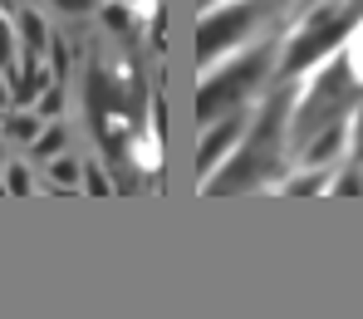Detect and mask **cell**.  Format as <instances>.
Instances as JSON below:
<instances>
[{
	"label": "cell",
	"instance_id": "cell-20",
	"mask_svg": "<svg viewBox=\"0 0 363 319\" xmlns=\"http://www.w3.org/2000/svg\"><path fill=\"white\" fill-rule=\"evenodd\" d=\"M0 172H5V147H0Z\"/></svg>",
	"mask_w": 363,
	"mask_h": 319
},
{
	"label": "cell",
	"instance_id": "cell-14",
	"mask_svg": "<svg viewBox=\"0 0 363 319\" xmlns=\"http://www.w3.org/2000/svg\"><path fill=\"white\" fill-rule=\"evenodd\" d=\"M0 177H5V191H15V196H25V191L35 187V177L25 172V162H10V167H5Z\"/></svg>",
	"mask_w": 363,
	"mask_h": 319
},
{
	"label": "cell",
	"instance_id": "cell-4",
	"mask_svg": "<svg viewBox=\"0 0 363 319\" xmlns=\"http://www.w3.org/2000/svg\"><path fill=\"white\" fill-rule=\"evenodd\" d=\"M349 30H354V10H339V5H334V10H319V15L304 25L300 35L290 40V50H285V60L275 64V74L290 84L300 69H309L314 60H324L329 50H339Z\"/></svg>",
	"mask_w": 363,
	"mask_h": 319
},
{
	"label": "cell",
	"instance_id": "cell-21",
	"mask_svg": "<svg viewBox=\"0 0 363 319\" xmlns=\"http://www.w3.org/2000/svg\"><path fill=\"white\" fill-rule=\"evenodd\" d=\"M123 5H133V0H123Z\"/></svg>",
	"mask_w": 363,
	"mask_h": 319
},
{
	"label": "cell",
	"instance_id": "cell-6",
	"mask_svg": "<svg viewBox=\"0 0 363 319\" xmlns=\"http://www.w3.org/2000/svg\"><path fill=\"white\" fill-rule=\"evenodd\" d=\"M245 128H250V123H245V113H226V118H221V128L206 123V138H201V157H196V167H201V182L216 172V162H221V157H231V142L241 138Z\"/></svg>",
	"mask_w": 363,
	"mask_h": 319
},
{
	"label": "cell",
	"instance_id": "cell-12",
	"mask_svg": "<svg viewBox=\"0 0 363 319\" xmlns=\"http://www.w3.org/2000/svg\"><path fill=\"white\" fill-rule=\"evenodd\" d=\"M15 50H20V40H15V25L0 15V69H15Z\"/></svg>",
	"mask_w": 363,
	"mask_h": 319
},
{
	"label": "cell",
	"instance_id": "cell-15",
	"mask_svg": "<svg viewBox=\"0 0 363 319\" xmlns=\"http://www.w3.org/2000/svg\"><path fill=\"white\" fill-rule=\"evenodd\" d=\"M334 191H339V196H359V191H363V172H359V167H349L344 177H334Z\"/></svg>",
	"mask_w": 363,
	"mask_h": 319
},
{
	"label": "cell",
	"instance_id": "cell-11",
	"mask_svg": "<svg viewBox=\"0 0 363 319\" xmlns=\"http://www.w3.org/2000/svg\"><path fill=\"white\" fill-rule=\"evenodd\" d=\"M5 133H10L15 142L30 147V142L40 138V113H20V108H10V113H5Z\"/></svg>",
	"mask_w": 363,
	"mask_h": 319
},
{
	"label": "cell",
	"instance_id": "cell-13",
	"mask_svg": "<svg viewBox=\"0 0 363 319\" xmlns=\"http://www.w3.org/2000/svg\"><path fill=\"white\" fill-rule=\"evenodd\" d=\"M60 108H64V89H60V84H50V89L35 99V113H40V118H60Z\"/></svg>",
	"mask_w": 363,
	"mask_h": 319
},
{
	"label": "cell",
	"instance_id": "cell-7",
	"mask_svg": "<svg viewBox=\"0 0 363 319\" xmlns=\"http://www.w3.org/2000/svg\"><path fill=\"white\" fill-rule=\"evenodd\" d=\"M5 79H10V103H15V108H30V103L50 89V74L35 60L25 64V74H20V69H5Z\"/></svg>",
	"mask_w": 363,
	"mask_h": 319
},
{
	"label": "cell",
	"instance_id": "cell-2",
	"mask_svg": "<svg viewBox=\"0 0 363 319\" xmlns=\"http://www.w3.org/2000/svg\"><path fill=\"white\" fill-rule=\"evenodd\" d=\"M270 64H275V45H255L236 64H226L221 74H206L201 89H196V118H201V128L226 118V113H241V103L265 84Z\"/></svg>",
	"mask_w": 363,
	"mask_h": 319
},
{
	"label": "cell",
	"instance_id": "cell-22",
	"mask_svg": "<svg viewBox=\"0 0 363 319\" xmlns=\"http://www.w3.org/2000/svg\"><path fill=\"white\" fill-rule=\"evenodd\" d=\"M206 5H211V0H206Z\"/></svg>",
	"mask_w": 363,
	"mask_h": 319
},
{
	"label": "cell",
	"instance_id": "cell-18",
	"mask_svg": "<svg viewBox=\"0 0 363 319\" xmlns=\"http://www.w3.org/2000/svg\"><path fill=\"white\" fill-rule=\"evenodd\" d=\"M319 182H324V172H304V177H295V182H290V191L300 196V191H314Z\"/></svg>",
	"mask_w": 363,
	"mask_h": 319
},
{
	"label": "cell",
	"instance_id": "cell-19",
	"mask_svg": "<svg viewBox=\"0 0 363 319\" xmlns=\"http://www.w3.org/2000/svg\"><path fill=\"white\" fill-rule=\"evenodd\" d=\"M10 108H15V103H10V79H5V69H0V118H5Z\"/></svg>",
	"mask_w": 363,
	"mask_h": 319
},
{
	"label": "cell",
	"instance_id": "cell-8",
	"mask_svg": "<svg viewBox=\"0 0 363 319\" xmlns=\"http://www.w3.org/2000/svg\"><path fill=\"white\" fill-rule=\"evenodd\" d=\"M15 40H20V50H25V64L40 60V55L50 50V30H45V20H40L35 10H20V15H15Z\"/></svg>",
	"mask_w": 363,
	"mask_h": 319
},
{
	"label": "cell",
	"instance_id": "cell-3",
	"mask_svg": "<svg viewBox=\"0 0 363 319\" xmlns=\"http://www.w3.org/2000/svg\"><path fill=\"white\" fill-rule=\"evenodd\" d=\"M354 69L349 60H334L324 74H319V84L304 94V103L295 108V118H290V142L304 147L309 138H319L324 128L344 123V113H349V103H354Z\"/></svg>",
	"mask_w": 363,
	"mask_h": 319
},
{
	"label": "cell",
	"instance_id": "cell-1",
	"mask_svg": "<svg viewBox=\"0 0 363 319\" xmlns=\"http://www.w3.org/2000/svg\"><path fill=\"white\" fill-rule=\"evenodd\" d=\"M285 123H290V89H280V94L265 103V113H260V123L250 128L245 147L221 167V172H211L201 187L211 191V196H221V191H245V187H260L265 177H275L280 147H285V138H290Z\"/></svg>",
	"mask_w": 363,
	"mask_h": 319
},
{
	"label": "cell",
	"instance_id": "cell-10",
	"mask_svg": "<svg viewBox=\"0 0 363 319\" xmlns=\"http://www.w3.org/2000/svg\"><path fill=\"white\" fill-rule=\"evenodd\" d=\"M64 142H69V133H64V123L40 128V138L30 142V157H35V162H50V157H60V152H64Z\"/></svg>",
	"mask_w": 363,
	"mask_h": 319
},
{
	"label": "cell",
	"instance_id": "cell-16",
	"mask_svg": "<svg viewBox=\"0 0 363 319\" xmlns=\"http://www.w3.org/2000/svg\"><path fill=\"white\" fill-rule=\"evenodd\" d=\"M84 187L94 191V196H104V191H108V177H104V172H99V167L89 162V167H84Z\"/></svg>",
	"mask_w": 363,
	"mask_h": 319
},
{
	"label": "cell",
	"instance_id": "cell-5",
	"mask_svg": "<svg viewBox=\"0 0 363 319\" xmlns=\"http://www.w3.org/2000/svg\"><path fill=\"white\" fill-rule=\"evenodd\" d=\"M255 20H260V0H221V10H206L201 25H196V60H201V69H211L216 55L236 50L255 30Z\"/></svg>",
	"mask_w": 363,
	"mask_h": 319
},
{
	"label": "cell",
	"instance_id": "cell-17",
	"mask_svg": "<svg viewBox=\"0 0 363 319\" xmlns=\"http://www.w3.org/2000/svg\"><path fill=\"white\" fill-rule=\"evenodd\" d=\"M55 10H64V15H89L94 10V0H50Z\"/></svg>",
	"mask_w": 363,
	"mask_h": 319
},
{
	"label": "cell",
	"instance_id": "cell-9",
	"mask_svg": "<svg viewBox=\"0 0 363 319\" xmlns=\"http://www.w3.org/2000/svg\"><path fill=\"white\" fill-rule=\"evenodd\" d=\"M45 167H50V187H55V191H74L79 182H84V167H79V162H74L69 152H60V157H50Z\"/></svg>",
	"mask_w": 363,
	"mask_h": 319
}]
</instances>
